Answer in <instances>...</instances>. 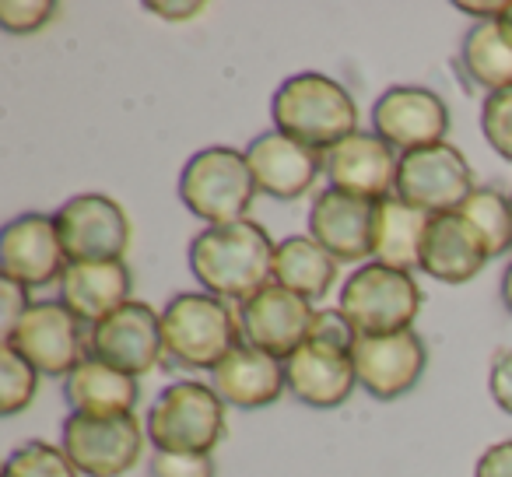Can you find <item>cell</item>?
Segmentation results:
<instances>
[{
	"mask_svg": "<svg viewBox=\"0 0 512 477\" xmlns=\"http://www.w3.org/2000/svg\"><path fill=\"white\" fill-rule=\"evenodd\" d=\"M460 214L477 228L491 260L505 257L512 250V193L498 190V186H477L463 200Z\"/></svg>",
	"mask_w": 512,
	"mask_h": 477,
	"instance_id": "4316f807",
	"label": "cell"
},
{
	"mask_svg": "<svg viewBox=\"0 0 512 477\" xmlns=\"http://www.w3.org/2000/svg\"><path fill=\"white\" fill-rule=\"evenodd\" d=\"M274 239L253 218L200 228L190 239V274L204 292L242 306L274 281Z\"/></svg>",
	"mask_w": 512,
	"mask_h": 477,
	"instance_id": "6da1fadb",
	"label": "cell"
},
{
	"mask_svg": "<svg viewBox=\"0 0 512 477\" xmlns=\"http://www.w3.org/2000/svg\"><path fill=\"white\" fill-rule=\"evenodd\" d=\"M421 306H425V292H421L418 278L397 271V267L376 264V260L351 271L341 285V295H337V309L348 316L358 337L414 330Z\"/></svg>",
	"mask_w": 512,
	"mask_h": 477,
	"instance_id": "8992f818",
	"label": "cell"
},
{
	"mask_svg": "<svg viewBox=\"0 0 512 477\" xmlns=\"http://www.w3.org/2000/svg\"><path fill=\"white\" fill-rule=\"evenodd\" d=\"M4 344L36 365L39 376L67 379L88 358V323H81L60 299H39L4 334Z\"/></svg>",
	"mask_w": 512,
	"mask_h": 477,
	"instance_id": "ba28073f",
	"label": "cell"
},
{
	"mask_svg": "<svg viewBox=\"0 0 512 477\" xmlns=\"http://www.w3.org/2000/svg\"><path fill=\"white\" fill-rule=\"evenodd\" d=\"M376 200L355 197L337 186H327L309 204V235L344 264H369L376 239Z\"/></svg>",
	"mask_w": 512,
	"mask_h": 477,
	"instance_id": "9a60e30c",
	"label": "cell"
},
{
	"mask_svg": "<svg viewBox=\"0 0 512 477\" xmlns=\"http://www.w3.org/2000/svg\"><path fill=\"white\" fill-rule=\"evenodd\" d=\"M341 260L330 257L313 235H288L274 246V285L302 295L306 302H320L334 292Z\"/></svg>",
	"mask_w": 512,
	"mask_h": 477,
	"instance_id": "d4e9b609",
	"label": "cell"
},
{
	"mask_svg": "<svg viewBox=\"0 0 512 477\" xmlns=\"http://www.w3.org/2000/svg\"><path fill=\"white\" fill-rule=\"evenodd\" d=\"M155 453H214L228 435V404L211 383L176 379L144 414Z\"/></svg>",
	"mask_w": 512,
	"mask_h": 477,
	"instance_id": "277c9868",
	"label": "cell"
},
{
	"mask_svg": "<svg viewBox=\"0 0 512 477\" xmlns=\"http://www.w3.org/2000/svg\"><path fill=\"white\" fill-rule=\"evenodd\" d=\"M372 134H379L397 155L442 144L453 127L446 99L421 85H393L372 102Z\"/></svg>",
	"mask_w": 512,
	"mask_h": 477,
	"instance_id": "4fadbf2b",
	"label": "cell"
},
{
	"mask_svg": "<svg viewBox=\"0 0 512 477\" xmlns=\"http://www.w3.org/2000/svg\"><path fill=\"white\" fill-rule=\"evenodd\" d=\"M176 190L186 211L204 221L207 228L246 221L249 207L260 193L246 151L228 148V144H211L186 158Z\"/></svg>",
	"mask_w": 512,
	"mask_h": 477,
	"instance_id": "5b68a950",
	"label": "cell"
},
{
	"mask_svg": "<svg viewBox=\"0 0 512 477\" xmlns=\"http://www.w3.org/2000/svg\"><path fill=\"white\" fill-rule=\"evenodd\" d=\"M477 190L474 169L467 155L449 141L428 144V148L400 155L397 169V197L421 207L428 214L460 211L463 200Z\"/></svg>",
	"mask_w": 512,
	"mask_h": 477,
	"instance_id": "30bf717a",
	"label": "cell"
},
{
	"mask_svg": "<svg viewBox=\"0 0 512 477\" xmlns=\"http://www.w3.org/2000/svg\"><path fill=\"white\" fill-rule=\"evenodd\" d=\"M71 260L57 232V218L46 211H25L11 218L0 232V278L29 288L60 285Z\"/></svg>",
	"mask_w": 512,
	"mask_h": 477,
	"instance_id": "7c38bea8",
	"label": "cell"
},
{
	"mask_svg": "<svg viewBox=\"0 0 512 477\" xmlns=\"http://www.w3.org/2000/svg\"><path fill=\"white\" fill-rule=\"evenodd\" d=\"M397 169L400 155L372 130H355L323 155V172H327L330 186L376 200V204L397 193Z\"/></svg>",
	"mask_w": 512,
	"mask_h": 477,
	"instance_id": "ac0fdd59",
	"label": "cell"
},
{
	"mask_svg": "<svg viewBox=\"0 0 512 477\" xmlns=\"http://www.w3.org/2000/svg\"><path fill=\"white\" fill-rule=\"evenodd\" d=\"M249 169H253L256 190L281 204L309 197L323 172V151L281 134V130H264L246 144Z\"/></svg>",
	"mask_w": 512,
	"mask_h": 477,
	"instance_id": "2e32d148",
	"label": "cell"
},
{
	"mask_svg": "<svg viewBox=\"0 0 512 477\" xmlns=\"http://www.w3.org/2000/svg\"><path fill=\"white\" fill-rule=\"evenodd\" d=\"M151 477H214L211 453H151L148 460Z\"/></svg>",
	"mask_w": 512,
	"mask_h": 477,
	"instance_id": "1f68e13d",
	"label": "cell"
},
{
	"mask_svg": "<svg viewBox=\"0 0 512 477\" xmlns=\"http://www.w3.org/2000/svg\"><path fill=\"white\" fill-rule=\"evenodd\" d=\"M57 232L71 264L123 260L130 246V218L106 193H78L57 207Z\"/></svg>",
	"mask_w": 512,
	"mask_h": 477,
	"instance_id": "8fae6325",
	"label": "cell"
},
{
	"mask_svg": "<svg viewBox=\"0 0 512 477\" xmlns=\"http://www.w3.org/2000/svg\"><path fill=\"white\" fill-rule=\"evenodd\" d=\"M460 67L488 95L512 88V32L502 18L470 25L460 46Z\"/></svg>",
	"mask_w": 512,
	"mask_h": 477,
	"instance_id": "484cf974",
	"label": "cell"
},
{
	"mask_svg": "<svg viewBox=\"0 0 512 477\" xmlns=\"http://www.w3.org/2000/svg\"><path fill=\"white\" fill-rule=\"evenodd\" d=\"M57 0H0V29L11 36H36L60 18Z\"/></svg>",
	"mask_w": 512,
	"mask_h": 477,
	"instance_id": "f546056e",
	"label": "cell"
},
{
	"mask_svg": "<svg viewBox=\"0 0 512 477\" xmlns=\"http://www.w3.org/2000/svg\"><path fill=\"white\" fill-rule=\"evenodd\" d=\"M39 369L29 365L11 344H0V414L15 418L36 404L39 393Z\"/></svg>",
	"mask_w": 512,
	"mask_h": 477,
	"instance_id": "83f0119b",
	"label": "cell"
},
{
	"mask_svg": "<svg viewBox=\"0 0 512 477\" xmlns=\"http://www.w3.org/2000/svg\"><path fill=\"white\" fill-rule=\"evenodd\" d=\"M316 306L281 285H267L239 306L242 341L267 355L292 358L309 341Z\"/></svg>",
	"mask_w": 512,
	"mask_h": 477,
	"instance_id": "e0dca14e",
	"label": "cell"
},
{
	"mask_svg": "<svg viewBox=\"0 0 512 477\" xmlns=\"http://www.w3.org/2000/svg\"><path fill=\"white\" fill-rule=\"evenodd\" d=\"M4 477H81L60 442L29 439L4 460Z\"/></svg>",
	"mask_w": 512,
	"mask_h": 477,
	"instance_id": "f1b7e54d",
	"label": "cell"
},
{
	"mask_svg": "<svg viewBox=\"0 0 512 477\" xmlns=\"http://www.w3.org/2000/svg\"><path fill=\"white\" fill-rule=\"evenodd\" d=\"M505 8H509V0H491V4H484V0H456V11H463V15L474 18L477 22H495V18L505 15Z\"/></svg>",
	"mask_w": 512,
	"mask_h": 477,
	"instance_id": "74e56055",
	"label": "cell"
},
{
	"mask_svg": "<svg viewBox=\"0 0 512 477\" xmlns=\"http://www.w3.org/2000/svg\"><path fill=\"white\" fill-rule=\"evenodd\" d=\"M64 400L71 414H137L141 379L88 355L64 379Z\"/></svg>",
	"mask_w": 512,
	"mask_h": 477,
	"instance_id": "603a6c76",
	"label": "cell"
},
{
	"mask_svg": "<svg viewBox=\"0 0 512 477\" xmlns=\"http://www.w3.org/2000/svg\"><path fill=\"white\" fill-rule=\"evenodd\" d=\"M144 8L151 11V15H158L162 22H193V18H200L207 11L204 0H148Z\"/></svg>",
	"mask_w": 512,
	"mask_h": 477,
	"instance_id": "8d00e7d4",
	"label": "cell"
},
{
	"mask_svg": "<svg viewBox=\"0 0 512 477\" xmlns=\"http://www.w3.org/2000/svg\"><path fill=\"white\" fill-rule=\"evenodd\" d=\"M474 477H512V439L491 442L474 463Z\"/></svg>",
	"mask_w": 512,
	"mask_h": 477,
	"instance_id": "d590c367",
	"label": "cell"
},
{
	"mask_svg": "<svg viewBox=\"0 0 512 477\" xmlns=\"http://www.w3.org/2000/svg\"><path fill=\"white\" fill-rule=\"evenodd\" d=\"M502 22H505V29H509V32H512V0H509V8H505Z\"/></svg>",
	"mask_w": 512,
	"mask_h": 477,
	"instance_id": "ab89813d",
	"label": "cell"
},
{
	"mask_svg": "<svg viewBox=\"0 0 512 477\" xmlns=\"http://www.w3.org/2000/svg\"><path fill=\"white\" fill-rule=\"evenodd\" d=\"M60 302L78 316L81 323L95 327L99 320L113 316L130 302L134 274L127 260H99V264H71L60 278Z\"/></svg>",
	"mask_w": 512,
	"mask_h": 477,
	"instance_id": "7402d4cb",
	"label": "cell"
},
{
	"mask_svg": "<svg viewBox=\"0 0 512 477\" xmlns=\"http://www.w3.org/2000/svg\"><path fill=\"white\" fill-rule=\"evenodd\" d=\"M165 358L179 369L214 372L242 341L239 306L204 292H179L162 309Z\"/></svg>",
	"mask_w": 512,
	"mask_h": 477,
	"instance_id": "3957f363",
	"label": "cell"
},
{
	"mask_svg": "<svg viewBox=\"0 0 512 477\" xmlns=\"http://www.w3.org/2000/svg\"><path fill=\"white\" fill-rule=\"evenodd\" d=\"M288 393L313 411H337L358 390V372L351 351L306 341L292 358H285Z\"/></svg>",
	"mask_w": 512,
	"mask_h": 477,
	"instance_id": "d6986e66",
	"label": "cell"
},
{
	"mask_svg": "<svg viewBox=\"0 0 512 477\" xmlns=\"http://www.w3.org/2000/svg\"><path fill=\"white\" fill-rule=\"evenodd\" d=\"M211 386L235 411H264L288 393L285 358L267 355L253 344H239L218 369L211 372Z\"/></svg>",
	"mask_w": 512,
	"mask_h": 477,
	"instance_id": "44dd1931",
	"label": "cell"
},
{
	"mask_svg": "<svg viewBox=\"0 0 512 477\" xmlns=\"http://www.w3.org/2000/svg\"><path fill=\"white\" fill-rule=\"evenodd\" d=\"M432 214L400 200L397 193L379 200L376 207V239H372V260L397 271H421V246H425Z\"/></svg>",
	"mask_w": 512,
	"mask_h": 477,
	"instance_id": "cb8c5ba5",
	"label": "cell"
},
{
	"mask_svg": "<svg viewBox=\"0 0 512 477\" xmlns=\"http://www.w3.org/2000/svg\"><path fill=\"white\" fill-rule=\"evenodd\" d=\"M358 386L376 400H397L421 383L428 369V344L418 330H400L383 337H358L355 348Z\"/></svg>",
	"mask_w": 512,
	"mask_h": 477,
	"instance_id": "5bb4252c",
	"label": "cell"
},
{
	"mask_svg": "<svg viewBox=\"0 0 512 477\" xmlns=\"http://www.w3.org/2000/svg\"><path fill=\"white\" fill-rule=\"evenodd\" d=\"M488 393L495 400L498 411H505L512 418V348L495 351L488 369Z\"/></svg>",
	"mask_w": 512,
	"mask_h": 477,
	"instance_id": "836d02e7",
	"label": "cell"
},
{
	"mask_svg": "<svg viewBox=\"0 0 512 477\" xmlns=\"http://www.w3.org/2000/svg\"><path fill=\"white\" fill-rule=\"evenodd\" d=\"M60 446L81 477H123L151 446L137 414H67Z\"/></svg>",
	"mask_w": 512,
	"mask_h": 477,
	"instance_id": "52a82bcc",
	"label": "cell"
},
{
	"mask_svg": "<svg viewBox=\"0 0 512 477\" xmlns=\"http://www.w3.org/2000/svg\"><path fill=\"white\" fill-rule=\"evenodd\" d=\"M502 306H505V313L512 316V260L505 264V271H502Z\"/></svg>",
	"mask_w": 512,
	"mask_h": 477,
	"instance_id": "f35d334b",
	"label": "cell"
},
{
	"mask_svg": "<svg viewBox=\"0 0 512 477\" xmlns=\"http://www.w3.org/2000/svg\"><path fill=\"white\" fill-rule=\"evenodd\" d=\"M0 309H4V334H8V330L32 309V292L15 285V281L0 278Z\"/></svg>",
	"mask_w": 512,
	"mask_h": 477,
	"instance_id": "e575fe53",
	"label": "cell"
},
{
	"mask_svg": "<svg viewBox=\"0 0 512 477\" xmlns=\"http://www.w3.org/2000/svg\"><path fill=\"white\" fill-rule=\"evenodd\" d=\"M309 341L351 351V348H355V341H358V330L351 327V320L337 306L334 309H316L313 327H309Z\"/></svg>",
	"mask_w": 512,
	"mask_h": 477,
	"instance_id": "d6a6232c",
	"label": "cell"
},
{
	"mask_svg": "<svg viewBox=\"0 0 512 477\" xmlns=\"http://www.w3.org/2000/svg\"><path fill=\"white\" fill-rule=\"evenodd\" d=\"M491 264L488 246L477 228L460 211L432 214L425 246H421V274L439 285H470Z\"/></svg>",
	"mask_w": 512,
	"mask_h": 477,
	"instance_id": "ffe728a7",
	"label": "cell"
},
{
	"mask_svg": "<svg viewBox=\"0 0 512 477\" xmlns=\"http://www.w3.org/2000/svg\"><path fill=\"white\" fill-rule=\"evenodd\" d=\"M481 134L498 158L512 162V88L491 92L481 102Z\"/></svg>",
	"mask_w": 512,
	"mask_h": 477,
	"instance_id": "4dcf8cb0",
	"label": "cell"
},
{
	"mask_svg": "<svg viewBox=\"0 0 512 477\" xmlns=\"http://www.w3.org/2000/svg\"><path fill=\"white\" fill-rule=\"evenodd\" d=\"M271 120L274 130L323 151L351 137L362 120L358 102L337 78L323 71H299L278 85L271 99Z\"/></svg>",
	"mask_w": 512,
	"mask_h": 477,
	"instance_id": "7a4b0ae2",
	"label": "cell"
},
{
	"mask_svg": "<svg viewBox=\"0 0 512 477\" xmlns=\"http://www.w3.org/2000/svg\"><path fill=\"white\" fill-rule=\"evenodd\" d=\"M88 355L113 369L144 379L165 362L162 313L141 299H130L113 316L88 327Z\"/></svg>",
	"mask_w": 512,
	"mask_h": 477,
	"instance_id": "9c48e42d",
	"label": "cell"
}]
</instances>
